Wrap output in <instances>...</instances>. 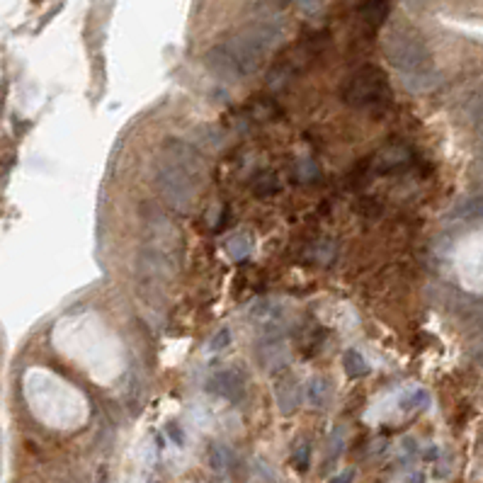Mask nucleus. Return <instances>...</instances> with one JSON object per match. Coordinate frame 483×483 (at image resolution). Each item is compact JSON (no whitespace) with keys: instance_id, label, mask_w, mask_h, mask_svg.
Returning <instances> with one entry per match:
<instances>
[{"instance_id":"obj_1","label":"nucleus","mask_w":483,"mask_h":483,"mask_svg":"<svg viewBox=\"0 0 483 483\" xmlns=\"http://www.w3.org/2000/svg\"><path fill=\"white\" fill-rule=\"evenodd\" d=\"M386 58L400 73L403 83L413 92H428L440 85V73L435 70L432 49L413 29L396 27L384 42Z\"/></svg>"},{"instance_id":"obj_2","label":"nucleus","mask_w":483,"mask_h":483,"mask_svg":"<svg viewBox=\"0 0 483 483\" xmlns=\"http://www.w3.org/2000/svg\"><path fill=\"white\" fill-rule=\"evenodd\" d=\"M391 80L374 63L357 68L340 87V97L347 107L355 110H379L391 102Z\"/></svg>"},{"instance_id":"obj_3","label":"nucleus","mask_w":483,"mask_h":483,"mask_svg":"<svg viewBox=\"0 0 483 483\" xmlns=\"http://www.w3.org/2000/svg\"><path fill=\"white\" fill-rule=\"evenodd\" d=\"M156 185L168 207L178 214H187L197 202V180L166 156H161L156 163Z\"/></svg>"},{"instance_id":"obj_4","label":"nucleus","mask_w":483,"mask_h":483,"mask_svg":"<svg viewBox=\"0 0 483 483\" xmlns=\"http://www.w3.org/2000/svg\"><path fill=\"white\" fill-rule=\"evenodd\" d=\"M163 156L170 158L175 166H180L187 175H190V178H194L197 182H202L204 175H207V163H204L202 156H199L190 144H185V141L168 139L166 146H163Z\"/></svg>"},{"instance_id":"obj_5","label":"nucleus","mask_w":483,"mask_h":483,"mask_svg":"<svg viewBox=\"0 0 483 483\" xmlns=\"http://www.w3.org/2000/svg\"><path fill=\"white\" fill-rule=\"evenodd\" d=\"M209 391L216 393L219 398H226L228 403H240L245 398V379L243 372L235 367L219 369L209 379Z\"/></svg>"},{"instance_id":"obj_6","label":"nucleus","mask_w":483,"mask_h":483,"mask_svg":"<svg viewBox=\"0 0 483 483\" xmlns=\"http://www.w3.org/2000/svg\"><path fill=\"white\" fill-rule=\"evenodd\" d=\"M204 66H207L209 73H214L216 78H221V80H228V83L245 80L243 70L238 68L233 54L226 49V44H223V42L216 44V46H211V49L207 51V56H204Z\"/></svg>"},{"instance_id":"obj_7","label":"nucleus","mask_w":483,"mask_h":483,"mask_svg":"<svg viewBox=\"0 0 483 483\" xmlns=\"http://www.w3.org/2000/svg\"><path fill=\"white\" fill-rule=\"evenodd\" d=\"M267 331L270 333L258 345V359L265 369H282L290 362V350H287V343L280 333V326L267 328Z\"/></svg>"},{"instance_id":"obj_8","label":"nucleus","mask_w":483,"mask_h":483,"mask_svg":"<svg viewBox=\"0 0 483 483\" xmlns=\"http://www.w3.org/2000/svg\"><path fill=\"white\" fill-rule=\"evenodd\" d=\"M275 398L277 405H280L282 415H292L297 413L299 403H302V388H299L297 376L292 374H282L275 384Z\"/></svg>"},{"instance_id":"obj_9","label":"nucleus","mask_w":483,"mask_h":483,"mask_svg":"<svg viewBox=\"0 0 483 483\" xmlns=\"http://www.w3.org/2000/svg\"><path fill=\"white\" fill-rule=\"evenodd\" d=\"M388 13H391V5L386 0H367V3L357 5V15L362 17V22L374 29L384 25Z\"/></svg>"},{"instance_id":"obj_10","label":"nucleus","mask_w":483,"mask_h":483,"mask_svg":"<svg viewBox=\"0 0 483 483\" xmlns=\"http://www.w3.org/2000/svg\"><path fill=\"white\" fill-rule=\"evenodd\" d=\"M408 161H410L408 149H403V146H391V149L379 151V156H376V161H374V168L376 170H398Z\"/></svg>"},{"instance_id":"obj_11","label":"nucleus","mask_w":483,"mask_h":483,"mask_svg":"<svg viewBox=\"0 0 483 483\" xmlns=\"http://www.w3.org/2000/svg\"><path fill=\"white\" fill-rule=\"evenodd\" d=\"M328 396H331V381L323 379V376H314V379L306 384V400H309L314 408H326Z\"/></svg>"},{"instance_id":"obj_12","label":"nucleus","mask_w":483,"mask_h":483,"mask_svg":"<svg viewBox=\"0 0 483 483\" xmlns=\"http://www.w3.org/2000/svg\"><path fill=\"white\" fill-rule=\"evenodd\" d=\"M343 367H345V374L350 376V379H362V376H367L369 369H372L359 350H347L345 352V355H343Z\"/></svg>"},{"instance_id":"obj_13","label":"nucleus","mask_w":483,"mask_h":483,"mask_svg":"<svg viewBox=\"0 0 483 483\" xmlns=\"http://www.w3.org/2000/svg\"><path fill=\"white\" fill-rule=\"evenodd\" d=\"M280 190H282L280 178H277V173H272V170H262V173L253 180V192H255L258 197H272V194H277Z\"/></svg>"},{"instance_id":"obj_14","label":"nucleus","mask_w":483,"mask_h":483,"mask_svg":"<svg viewBox=\"0 0 483 483\" xmlns=\"http://www.w3.org/2000/svg\"><path fill=\"white\" fill-rule=\"evenodd\" d=\"M226 250L233 260H245L253 253V238L248 233H233L231 238L226 240Z\"/></svg>"},{"instance_id":"obj_15","label":"nucleus","mask_w":483,"mask_h":483,"mask_svg":"<svg viewBox=\"0 0 483 483\" xmlns=\"http://www.w3.org/2000/svg\"><path fill=\"white\" fill-rule=\"evenodd\" d=\"M209 467L216 471V474H223V471L228 469V464H231V452H228L226 445H219V442H214V445L209 447Z\"/></svg>"},{"instance_id":"obj_16","label":"nucleus","mask_w":483,"mask_h":483,"mask_svg":"<svg viewBox=\"0 0 483 483\" xmlns=\"http://www.w3.org/2000/svg\"><path fill=\"white\" fill-rule=\"evenodd\" d=\"M425 410L430 408V393L425 388H413L410 393H405L400 398V410Z\"/></svg>"},{"instance_id":"obj_17","label":"nucleus","mask_w":483,"mask_h":483,"mask_svg":"<svg viewBox=\"0 0 483 483\" xmlns=\"http://www.w3.org/2000/svg\"><path fill=\"white\" fill-rule=\"evenodd\" d=\"M343 447H345V428H335V432L331 435V440H328L326 464L335 462V459L340 457V452H343Z\"/></svg>"},{"instance_id":"obj_18","label":"nucleus","mask_w":483,"mask_h":483,"mask_svg":"<svg viewBox=\"0 0 483 483\" xmlns=\"http://www.w3.org/2000/svg\"><path fill=\"white\" fill-rule=\"evenodd\" d=\"M292 464L297 467V471H306V469H309V464H311V445L306 440H302L297 447H294Z\"/></svg>"},{"instance_id":"obj_19","label":"nucleus","mask_w":483,"mask_h":483,"mask_svg":"<svg viewBox=\"0 0 483 483\" xmlns=\"http://www.w3.org/2000/svg\"><path fill=\"white\" fill-rule=\"evenodd\" d=\"M231 340H233L231 331H228V328H219L214 338H211L209 347H211V350H223V347H228V345H231Z\"/></svg>"},{"instance_id":"obj_20","label":"nucleus","mask_w":483,"mask_h":483,"mask_svg":"<svg viewBox=\"0 0 483 483\" xmlns=\"http://www.w3.org/2000/svg\"><path fill=\"white\" fill-rule=\"evenodd\" d=\"M355 481V469H347L343 474H335L328 483H352Z\"/></svg>"},{"instance_id":"obj_21","label":"nucleus","mask_w":483,"mask_h":483,"mask_svg":"<svg viewBox=\"0 0 483 483\" xmlns=\"http://www.w3.org/2000/svg\"><path fill=\"white\" fill-rule=\"evenodd\" d=\"M170 437L178 442V445H182V442H185V437H182V432H180V430H175V428H170Z\"/></svg>"}]
</instances>
